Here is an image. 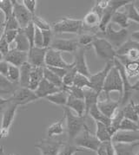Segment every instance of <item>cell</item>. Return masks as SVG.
I'll use <instances>...</instances> for the list:
<instances>
[{"mask_svg": "<svg viewBox=\"0 0 139 155\" xmlns=\"http://www.w3.org/2000/svg\"><path fill=\"white\" fill-rule=\"evenodd\" d=\"M64 118L66 120V128L68 136V142L72 143L73 140L87 126L86 125V116H77L72 114L68 107H63Z\"/></svg>", "mask_w": 139, "mask_h": 155, "instance_id": "1", "label": "cell"}, {"mask_svg": "<svg viewBox=\"0 0 139 155\" xmlns=\"http://www.w3.org/2000/svg\"><path fill=\"white\" fill-rule=\"evenodd\" d=\"M113 65L118 70V72H119V74L121 75V78H122V81H123V94H122L120 100H119V102H120L121 106H124L126 105L127 103L131 100L133 92L138 90V81H137V82L135 84H131L130 82V79L127 77L125 72H124V66L122 65V63L117 58L114 59Z\"/></svg>", "mask_w": 139, "mask_h": 155, "instance_id": "2", "label": "cell"}, {"mask_svg": "<svg viewBox=\"0 0 139 155\" xmlns=\"http://www.w3.org/2000/svg\"><path fill=\"white\" fill-rule=\"evenodd\" d=\"M51 25V31L57 34L70 33L80 35L83 30L82 20L70 18H63L57 22H54Z\"/></svg>", "mask_w": 139, "mask_h": 155, "instance_id": "3", "label": "cell"}, {"mask_svg": "<svg viewBox=\"0 0 139 155\" xmlns=\"http://www.w3.org/2000/svg\"><path fill=\"white\" fill-rule=\"evenodd\" d=\"M97 37H102L107 40L110 44L114 47L115 50L119 48L122 44L128 40L129 31L127 29H120L118 31L114 30L111 24L108 25L107 28L103 32H97L96 33Z\"/></svg>", "mask_w": 139, "mask_h": 155, "instance_id": "4", "label": "cell"}, {"mask_svg": "<svg viewBox=\"0 0 139 155\" xmlns=\"http://www.w3.org/2000/svg\"><path fill=\"white\" fill-rule=\"evenodd\" d=\"M72 143L80 148L91 152H96L101 144L95 134L90 132L88 126L83 128V130L75 138Z\"/></svg>", "mask_w": 139, "mask_h": 155, "instance_id": "5", "label": "cell"}, {"mask_svg": "<svg viewBox=\"0 0 139 155\" xmlns=\"http://www.w3.org/2000/svg\"><path fill=\"white\" fill-rule=\"evenodd\" d=\"M91 46L93 47L96 55L99 59L103 60L106 62H113L114 59L117 56L116 50L107 40L97 37Z\"/></svg>", "mask_w": 139, "mask_h": 155, "instance_id": "6", "label": "cell"}, {"mask_svg": "<svg viewBox=\"0 0 139 155\" xmlns=\"http://www.w3.org/2000/svg\"><path fill=\"white\" fill-rule=\"evenodd\" d=\"M18 108L19 107L16 104L9 102L3 109L2 120H1V126H0V141L4 138H6L9 135V133L12 126Z\"/></svg>", "mask_w": 139, "mask_h": 155, "instance_id": "7", "label": "cell"}, {"mask_svg": "<svg viewBox=\"0 0 139 155\" xmlns=\"http://www.w3.org/2000/svg\"><path fill=\"white\" fill-rule=\"evenodd\" d=\"M102 91L108 94H110L111 92H118L120 94V98L123 94L122 78H121V75L118 72V70L117 69V68L114 65L108 72Z\"/></svg>", "mask_w": 139, "mask_h": 155, "instance_id": "8", "label": "cell"}, {"mask_svg": "<svg viewBox=\"0 0 139 155\" xmlns=\"http://www.w3.org/2000/svg\"><path fill=\"white\" fill-rule=\"evenodd\" d=\"M97 106L104 116L111 119L116 111L119 108L120 102L119 101L112 100L110 94L101 91V93L98 94Z\"/></svg>", "mask_w": 139, "mask_h": 155, "instance_id": "9", "label": "cell"}, {"mask_svg": "<svg viewBox=\"0 0 139 155\" xmlns=\"http://www.w3.org/2000/svg\"><path fill=\"white\" fill-rule=\"evenodd\" d=\"M9 98L10 102L16 104L18 107L28 105L39 100L34 91L28 87H17L12 93V95Z\"/></svg>", "mask_w": 139, "mask_h": 155, "instance_id": "10", "label": "cell"}, {"mask_svg": "<svg viewBox=\"0 0 139 155\" xmlns=\"http://www.w3.org/2000/svg\"><path fill=\"white\" fill-rule=\"evenodd\" d=\"M44 64L45 67H57V68H63L66 69H70L74 67L73 62L69 63L65 62L62 56V53L51 48H48L46 50L45 57H44Z\"/></svg>", "mask_w": 139, "mask_h": 155, "instance_id": "11", "label": "cell"}, {"mask_svg": "<svg viewBox=\"0 0 139 155\" xmlns=\"http://www.w3.org/2000/svg\"><path fill=\"white\" fill-rule=\"evenodd\" d=\"M12 16L19 23L20 29L25 28L30 23H32V15L27 11L21 1H12Z\"/></svg>", "mask_w": 139, "mask_h": 155, "instance_id": "12", "label": "cell"}, {"mask_svg": "<svg viewBox=\"0 0 139 155\" xmlns=\"http://www.w3.org/2000/svg\"><path fill=\"white\" fill-rule=\"evenodd\" d=\"M63 143L60 140L46 139L40 140L35 147L40 152V155H57Z\"/></svg>", "mask_w": 139, "mask_h": 155, "instance_id": "13", "label": "cell"}, {"mask_svg": "<svg viewBox=\"0 0 139 155\" xmlns=\"http://www.w3.org/2000/svg\"><path fill=\"white\" fill-rule=\"evenodd\" d=\"M112 66H113V62H106L104 68H103L102 70H100L99 72H97L96 74L90 75L89 80H90V82L91 84L92 90L94 92L98 94L101 93L108 72H109V70L110 69V68Z\"/></svg>", "mask_w": 139, "mask_h": 155, "instance_id": "14", "label": "cell"}, {"mask_svg": "<svg viewBox=\"0 0 139 155\" xmlns=\"http://www.w3.org/2000/svg\"><path fill=\"white\" fill-rule=\"evenodd\" d=\"M72 62L76 73L83 74L86 77H90L91 74L90 73L87 61H86V49L79 47L75 52L74 61Z\"/></svg>", "mask_w": 139, "mask_h": 155, "instance_id": "15", "label": "cell"}, {"mask_svg": "<svg viewBox=\"0 0 139 155\" xmlns=\"http://www.w3.org/2000/svg\"><path fill=\"white\" fill-rule=\"evenodd\" d=\"M53 50L59 51L60 53H75L79 48L76 40L73 39H55L51 42V46Z\"/></svg>", "mask_w": 139, "mask_h": 155, "instance_id": "16", "label": "cell"}, {"mask_svg": "<svg viewBox=\"0 0 139 155\" xmlns=\"http://www.w3.org/2000/svg\"><path fill=\"white\" fill-rule=\"evenodd\" d=\"M111 142L113 144H134L139 142V131H117L111 138Z\"/></svg>", "mask_w": 139, "mask_h": 155, "instance_id": "17", "label": "cell"}, {"mask_svg": "<svg viewBox=\"0 0 139 155\" xmlns=\"http://www.w3.org/2000/svg\"><path fill=\"white\" fill-rule=\"evenodd\" d=\"M47 49L32 47L28 52V62L32 67H42L44 68V57Z\"/></svg>", "mask_w": 139, "mask_h": 155, "instance_id": "18", "label": "cell"}, {"mask_svg": "<svg viewBox=\"0 0 139 155\" xmlns=\"http://www.w3.org/2000/svg\"><path fill=\"white\" fill-rule=\"evenodd\" d=\"M4 60L8 62L10 65L19 68L24 63L28 62V53L19 51L15 49H12L9 50L8 54L4 57Z\"/></svg>", "mask_w": 139, "mask_h": 155, "instance_id": "19", "label": "cell"}, {"mask_svg": "<svg viewBox=\"0 0 139 155\" xmlns=\"http://www.w3.org/2000/svg\"><path fill=\"white\" fill-rule=\"evenodd\" d=\"M122 63L124 68V72L126 76L131 79L134 77H137L139 74L138 61H131L125 56H117L116 57Z\"/></svg>", "mask_w": 139, "mask_h": 155, "instance_id": "20", "label": "cell"}, {"mask_svg": "<svg viewBox=\"0 0 139 155\" xmlns=\"http://www.w3.org/2000/svg\"><path fill=\"white\" fill-rule=\"evenodd\" d=\"M61 90H63V89L55 87L54 85H52L51 83H50L48 81H46L45 79H43L40 81L38 87L36 88V90L34 92L36 94V95L38 96V99H44L46 96L52 94L57 93Z\"/></svg>", "mask_w": 139, "mask_h": 155, "instance_id": "21", "label": "cell"}, {"mask_svg": "<svg viewBox=\"0 0 139 155\" xmlns=\"http://www.w3.org/2000/svg\"><path fill=\"white\" fill-rule=\"evenodd\" d=\"M94 134L101 143L111 141V138L113 136L110 126H106L100 122H96V133Z\"/></svg>", "mask_w": 139, "mask_h": 155, "instance_id": "22", "label": "cell"}, {"mask_svg": "<svg viewBox=\"0 0 139 155\" xmlns=\"http://www.w3.org/2000/svg\"><path fill=\"white\" fill-rule=\"evenodd\" d=\"M65 107H68L69 109L74 110L77 116L80 117L85 116V105L83 100L76 99L68 94V99Z\"/></svg>", "mask_w": 139, "mask_h": 155, "instance_id": "23", "label": "cell"}, {"mask_svg": "<svg viewBox=\"0 0 139 155\" xmlns=\"http://www.w3.org/2000/svg\"><path fill=\"white\" fill-rule=\"evenodd\" d=\"M138 107L137 103H136L133 100H131L124 107H122L124 118L129 119L138 123Z\"/></svg>", "mask_w": 139, "mask_h": 155, "instance_id": "24", "label": "cell"}, {"mask_svg": "<svg viewBox=\"0 0 139 155\" xmlns=\"http://www.w3.org/2000/svg\"><path fill=\"white\" fill-rule=\"evenodd\" d=\"M44 79V68L42 67H32L30 74V80L28 88L35 91L40 81Z\"/></svg>", "mask_w": 139, "mask_h": 155, "instance_id": "25", "label": "cell"}, {"mask_svg": "<svg viewBox=\"0 0 139 155\" xmlns=\"http://www.w3.org/2000/svg\"><path fill=\"white\" fill-rule=\"evenodd\" d=\"M116 155H136L138 152L139 142L134 144H113Z\"/></svg>", "mask_w": 139, "mask_h": 155, "instance_id": "26", "label": "cell"}, {"mask_svg": "<svg viewBox=\"0 0 139 155\" xmlns=\"http://www.w3.org/2000/svg\"><path fill=\"white\" fill-rule=\"evenodd\" d=\"M15 43V50H19V51H22V52H29L30 50V44H29V42L26 38L25 35L24 34L23 31L20 29L18 32V35L15 38L14 42Z\"/></svg>", "mask_w": 139, "mask_h": 155, "instance_id": "27", "label": "cell"}, {"mask_svg": "<svg viewBox=\"0 0 139 155\" xmlns=\"http://www.w3.org/2000/svg\"><path fill=\"white\" fill-rule=\"evenodd\" d=\"M32 68V66L28 62L24 63L21 67H19L20 77H19V85H20V87H28Z\"/></svg>", "mask_w": 139, "mask_h": 155, "instance_id": "28", "label": "cell"}, {"mask_svg": "<svg viewBox=\"0 0 139 155\" xmlns=\"http://www.w3.org/2000/svg\"><path fill=\"white\" fill-rule=\"evenodd\" d=\"M100 19L101 18L94 12L93 11H90L82 20L83 27H87L89 29H94L96 27H97L100 23Z\"/></svg>", "mask_w": 139, "mask_h": 155, "instance_id": "29", "label": "cell"}, {"mask_svg": "<svg viewBox=\"0 0 139 155\" xmlns=\"http://www.w3.org/2000/svg\"><path fill=\"white\" fill-rule=\"evenodd\" d=\"M87 116H90L91 118L95 120L96 122H100V123H103V124L106 125V126H110V119L107 118L106 116H104L102 114L101 111L98 109L97 104L92 106L90 108Z\"/></svg>", "mask_w": 139, "mask_h": 155, "instance_id": "30", "label": "cell"}, {"mask_svg": "<svg viewBox=\"0 0 139 155\" xmlns=\"http://www.w3.org/2000/svg\"><path fill=\"white\" fill-rule=\"evenodd\" d=\"M44 99L47 100L48 101H50L55 105L65 107L66 102H67V99H68V94L66 93L64 90H61L57 93L52 94L46 96Z\"/></svg>", "mask_w": 139, "mask_h": 155, "instance_id": "31", "label": "cell"}, {"mask_svg": "<svg viewBox=\"0 0 139 155\" xmlns=\"http://www.w3.org/2000/svg\"><path fill=\"white\" fill-rule=\"evenodd\" d=\"M110 24L111 25L116 24V25H119L121 29H127L130 26V21H129L124 12L117 11L116 12H114L112 17H111Z\"/></svg>", "mask_w": 139, "mask_h": 155, "instance_id": "32", "label": "cell"}, {"mask_svg": "<svg viewBox=\"0 0 139 155\" xmlns=\"http://www.w3.org/2000/svg\"><path fill=\"white\" fill-rule=\"evenodd\" d=\"M138 47L139 42L133 41L132 39H128L126 42H124L119 48L116 50V55L117 56H125L128 52L134 49H138Z\"/></svg>", "mask_w": 139, "mask_h": 155, "instance_id": "33", "label": "cell"}, {"mask_svg": "<svg viewBox=\"0 0 139 155\" xmlns=\"http://www.w3.org/2000/svg\"><path fill=\"white\" fill-rule=\"evenodd\" d=\"M97 99H98V94L94 92L93 90L87 89V91H84L83 101H84V105H85V116L86 117H87L90 108L97 103Z\"/></svg>", "mask_w": 139, "mask_h": 155, "instance_id": "34", "label": "cell"}, {"mask_svg": "<svg viewBox=\"0 0 139 155\" xmlns=\"http://www.w3.org/2000/svg\"><path fill=\"white\" fill-rule=\"evenodd\" d=\"M44 79L46 81H48L52 85H54L55 87H58V88H63V84L62 78L58 77L57 74H55L53 72H51V70L47 67L44 68Z\"/></svg>", "mask_w": 139, "mask_h": 155, "instance_id": "35", "label": "cell"}, {"mask_svg": "<svg viewBox=\"0 0 139 155\" xmlns=\"http://www.w3.org/2000/svg\"><path fill=\"white\" fill-rule=\"evenodd\" d=\"M65 132V128L63 127L61 120H58L57 122H54L48 127L47 129V136L49 139H52L54 137L62 135Z\"/></svg>", "mask_w": 139, "mask_h": 155, "instance_id": "36", "label": "cell"}, {"mask_svg": "<svg viewBox=\"0 0 139 155\" xmlns=\"http://www.w3.org/2000/svg\"><path fill=\"white\" fill-rule=\"evenodd\" d=\"M80 152H88V151L76 147L73 143L64 142L57 155H75L76 153H80Z\"/></svg>", "mask_w": 139, "mask_h": 155, "instance_id": "37", "label": "cell"}, {"mask_svg": "<svg viewBox=\"0 0 139 155\" xmlns=\"http://www.w3.org/2000/svg\"><path fill=\"white\" fill-rule=\"evenodd\" d=\"M73 87H78V88H81L83 90H84V88L92 90V87L90 82L89 77H86V76L81 74H78V73H76L75 75L74 81H73Z\"/></svg>", "mask_w": 139, "mask_h": 155, "instance_id": "38", "label": "cell"}, {"mask_svg": "<svg viewBox=\"0 0 139 155\" xmlns=\"http://www.w3.org/2000/svg\"><path fill=\"white\" fill-rule=\"evenodd\" d=\"M97 37L96 34H90V33H81L77 38L76 42L79 47L86 49L87 47L91 46L93 41Z\"/></svg>", "mask_w": 139, "mask_h": 155, "instance_id": "39", "label": "cell"}, {"mask_svg": "<svg viewBox=\"0 0 139 155\" xmlns=\"http://www.w3.org/2000/svg\"><path fill=\"white\" fill-rule=\"evenodd\" d=\"M0 12L4 14L3 23H5L12 16V2L10 0H0Z\"/></svg>", "mask_w": 139, "mask_h": 155, "instance_id": "40", "label": "cell"}, {"mask_svg": "<svg viewBox=\"0 0 139 155\" xmlns=\"http://www.w3.org/2000/svg\"><path fill=\"white\" fill-rule=\"evenodd\" d=\"M125 14H126L127 18L129 19V21H132L136 24L139 23V14L137 8L135 6V5L133 4V2L131 1L130 4H128L127 5H125Z\"/></svg>", "mask_w": 139, "mask_h": 155, "instance_id": "41", "label": "cell"}, {"mask_svg": "<svg viewBox=\"0 0 139 155\" xmlns=\"http://www.w3.org/2000/svg\"><path fill=\"white\" fill-rule=\"evenodd\" d=\"M32 23L35 28H37L40 31H51V24H49L45 19L41 17H38L37 15L32 16Z\"/></svg>", "mask_w": 139, "mask_h": 155, "instance_id": "42", "label": "cell"}, {"mask_svg": "<svg viewBox=\"0 0 139 155\" xmlns=\"http://www.w3.org/2000/svg\"><path fill=\"white\" fill-rule=\"evenodd\" d=\"M118 130L120 131H131V132H137L139 131V126L137 122L132 121L129 119L124 118L119 125Z\"/></svg>", "mask_w": 139, "mask_h": 155, "instance_id": "43", "label": "cell"}, {"mask_svg": "<svg viewBox=\"0 0 139 155\" xmlns=\"http://www.w3.org/2000/svg\"><path fill=\"white\" fill-rule=\"evenodd\" d=\"M19 77H20V70H19V67L10 65L9 70H8V74H7V79L13 84L19 85Z\"/></svg>", "mask_w": 139, "mask_h": 155, "instance_id": "44", "label": "cell"}, {"mask_svg": "<svg viewBox=\"0 0 139 155\" xmlns=\"http://www.w3.org/2000/svg\"><path fill=\"white\" fill-rule=\"evenodd\" d=\"M15 87H16L15 84L12 83L6 77L0 74V90H4L8 94H12L16 89Z\"/></svg>", "mask_w": 139, "mask_h": 155, "instance_id": "45", "label": "cell"}, {"mask_svg": "<svg viewBox=\"0 0 139 155\" xmlns=\"http://www.w3.org/2000/svg\"><path fill=\"white\" fill-rule=\"evenodd\" d=\"M24 34L25 35L26 38L29 42L30 44V48L32 49V47H34V33H35V27L32 23H30L29 25L26 26L25 28L24 29H21ZM30 49V50H31Z\"/></svg>", "mask_w": 139, "mask_h": 155, "instance_id": "46", "label": "cell"}, {"mask_svg": "<svg viewBox=\"0 0 139 155\" xmlns=\"http://www.w3.org/2000/svg\"><path fill=\"white\" fill-rule=\"evenodd\" d=\"M2 31H19L20 27H19V23L17 22V20L15 18L12 16L10 18L7 20L5 23L2 24Z\"/></svg>", "mask_w": 139, "mask_h": 155, "instance_id": "47", "label": "cell"}, {"mask_svg": "<svg viewBox=\"0 0 139 155\" xmlns=\"http://www.w3.org/2000/svg\"><path fill=\"white\" fill-rule=\"evenodd\" d=\"M76 74V71L75 70L74 67L72 68H70V69H69V70L67 71V73H66L65 75L62 78L63 87H70L73 86V81H74V78H75Z\"/></svg>", "mask_w": 139, "mask_h": 155, "instance_id": "48", "label": "cell"}, {"mask_svg": "<svg viewBox=\"0 0 139 155\" xmlns=\"http://www.w3.org/2000/svg\"><path fill=\"white\" fill-rule=\"evenodd\" d=\"M42 36H43V48L48 49L51 46V42L53 41V32L51 31H43Z\"/></svg>", "mask_w": 139, "mask_h": 155, "instance_id": "49", "label": "cell"}, {"mask_svg": "<svg viewBox=\"0 0 139 155\" xmlns=\"http://www.w3.org/2000/svg\"><path fill=\"white\" fill-rule=\"evenodd\" d=\"M9 50H10V44L7 43L4 34L1 33V35H0V53L5 57L8 54Z\"/></svg>", "mask_w": 139, "mask_h": 155, "instance_id": "50", "label": "cell"}, {"mask_svg": "<svg viewBox=\"0 0 139 155\" xmlns=\"http://www.w3.org/2000/svg\"><path fill=\"white\" fill-rule=\"evenodd\" d=\"M24 6L27 9V11L32 14V16L36 15V8H37V1L36 0H24L22 1Z\"/></svg>", "mask_w": 139, "mask_h": 155, "instance_id": "51", "label": "cell"}, {"mask_svg": "<svg viewBox=\"0 0 139 155\" xmlns=\"http://www.w3.org/2000/svg\"><path fill=\"white\" fill-rule=\"evenodd\" d=\"M34 47L37 48H43V36L42 31L35 28L34 33Z\"/></svg>", "mask_w": 139, "mask_h": 155, "instance_id": "52", "label": "cell"}, {"mask_svg": "<svg viewBox=\"0 0 139 155\" xmlns=\"http://www.w3.org/2000/svg\"><path fill=\"white\" fill-rule=\"evenodd\" d=\"M18 32H19V31H2V33L4 34V36L5 37V39H6L7 43L10 44V45L14 42L15 38H16L17 35H18Z\"/></svg>", "mask_w": 139, "mask_h": 155, "instance_id": "53", "label": "cell"}, {"mask_svg": "<svg viewBox=\"0 0 139 155\" xmlns=\"http://www.w3.org/2000/svg\"><path fill=\"white\" fill-rule=\"evenodd\" d=\"M51 70V72H53L55 74H57L58 77L60 78H63V76L65 75V74L67 73V71L69 69H66V68H57V67H47Z\"/></svg>", "mask_w": 139, "mask_h": 155, "instance_id": "54", "label": "cell"}, {"mask_svg": "<svg viewBox=\"0 0 139 155\" xmlns=\"http://www.w3.org/2000/svg\"><path fill=\"white\" fill-rule=\"evenodd\" d=\"M10 64L6 62L5 60H3L2 62H0V74L4 75L5 77L7 78V74H8V70H9Z\"/></svg>", "mask_w": 139, "mask_h": 155, "instance_id": "55", "label": "cell"}, {"mask_svg": "<svg viewBox=\"0 0 139 155\" xmlns=\"http://www.w3.org/2000/svg\"><path fill=\"white\" fill-rule=\"evenodd\" d=\"M103 144L107 155H116V152H115V148H114L113 143L111 141H106V142H102Z\"/></svg>", "mask_w": 139, "mask_h": 155, "instance_id": "56", "label": "cell"}, {"mask_svg": "<svg viewBox=\"0 0 139 155\" xmlns=\"http://www.w3.org/2000/svg\"><path fill=\"white\" fill-rule=\"evenodd\" d=\"M96 153H97V155H107L106 150H105V147H104L103 143L100 144V146L98 147V148L96 151Z\"/></svg>", "mask_w": 139, "mask_h": 155, "instance_id": "57", "label": "cell"}, {"mask_svg": "<svg viewBox=\"0 0 139 155\" xmlns=\"http://www.w3.org/2000/svg\"><path fill=\"white\" fill-rule=\"evenodd\" d=\"M0 155H5V147L3 146H1V145H0Z\"/></svg>", "mask_w": 139, "mask_h": 155, "instance_id": "58", "label": "cell"}, {"mask_svg": "<svg viewBox=\"0 0 139 155\" xmlns=\"http://www.w3.org/2000/svg\"><path fill=\"white\" fill-rule=\"evenodd\" d=\"M8 94V93L5 92V91H4V90H0V95H1V94Z\"/></svg>", "mask_w": 139, "mask_h": 155, "instance_id": "59", "label": "cell"}, {"mask_svg": "<svg viewBox=\"0 0 139 155\" xmlns=\"http://www.w3.org/2000/svg\"><path fill=\"white\" fill-rule=\"evenodd\" d=\"M3 60H4V56H3V55L0 53V62H2Z\"/></svg>", "mask_w": 139, "mask_h": 155, "instance_id": "60", "label": "cell"}, {"mask_svg": "<svg viewBox=\"0 0 139 155\" xmlns=\"http://www.w3.org/2000/svg\"><path fill=\"white\" fill-rule=\"evenodd\" d=\"M136 155H139V152H137V153H136Z\"/></svg>", "mask_w": 139, "mask_h": 155, "instance_id": "61", "label": "cell"}, {"mask_svg": "<svg viewBox=\"0 0 139 155\" xmlns=\"http://www.w3.org/2000/svg\"><path fill=\"white\" fill-rule=\"evenodd\" d=\"M9 155H15V154H13V153H11V154H9Z\"/></svg>", "mask_w": 139, "mask_h": 155, "instance_id": "62", "label": "cell"}]
</instances>
